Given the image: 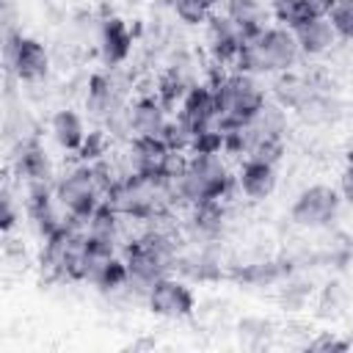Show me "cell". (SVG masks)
Listing matches in <instances>:
<instances>
[{
	"label": "cell",
	"instance_id": "cell-29",
	"mask_svg": "<svg viewBox=\"0 0 353 353\" xmlns=\"http://www.w3.org/2000/svg\"><path fill=\"white\" fill-rule=\"evenodd\" d=\"M347 108H350V113H353V102H350V105H347Z\"/></svg>",
	"mask_w": 353,
	"mask_h": 353
},
{
	"label": "cell",
	"instance_id": "cell-22",
	"mask_svg": "<svg viewBox=\"0 0 353 353\" xmlns=\"http://www.w3.org/2000/svg\"><path fill=\"white\" fill-rule=\"evenodd\" d=\"M165 6L182 25H207L221 0H165Z\"/></svg>",
	"mask_w": 353,
	"mask_h": 353
},
{
	"label": "cell",
	"instance_id": "cell-3",
	"mask_svg": "<svg viewBox=\"0 0 353 353\" xmlns=\"http://www.w3.org/2000/svg\"><path fill=\"white\" fill-rule=\"evenodd\" d=\"M210 83L215 85V97H218L223 127H234V124L251 121L256 116V110L270 99V94L262 85V80L256 74L243 72V69H223Z\"/></svg>",
	"mask_w": 353,
	"mask_h": 353
},
{
	"label": "cell",
	"instance_id": "cell-28",
	"mask_svg": "<svg viewBox=\"0 0 353 353\" xmlns=\"http://www.w3.org/2000/svg\"><path fill=\"white\" fill-rule=\"evenodd\" d=\"M342 154H345V163L353 165V132L345 138V143H342Z\"/></svg>",
	"mask_w": 353,
	"mask_h": 353
},
{
	"label": "cell",
	"instance_id": "cell-23",
	"mask_svg": "<svg viewBox=\"0 0 353 353\" xmlns=\"http://www.w3.org/2000/svg\"><path fill=\"white\" fill-rule=\"evenodd\" d=\"M270 17H273L276 25L290 28V30H295L303 22H309L303 0H270Z\"/></svg>",
	"mask_w": 353,
	"mask_h": 353
},
{
	"label": "cell",
	"instance_id": "cell-12",
	"mask_svg": "<svg viewBox=\"0 0 353 353\" xmlns=\"http://www.w3.org/2000/svg\"><path fill=\"white\" fill-rule=\"evenodd\" d=\"M132 30L121 17H102L97 25V50L105 66H121L132 52Z\"/></svg>",
	"mask_w": 353,
	"mask_h": 353
},
{
	"label": "cell",
	"instance_id": "cell-26",
	"mask_svg": "<svg viewBox=\"0 0 353 353\" xmlns=\"http://www.w3.org/2000/svg\"><path fill=\"white\" fill-rule=\"evenodd\" d=\"M336 190H339L342 201L353 207V165L345 163V168H342V174H339V185H336Z\"/></svg>",
	"mask_w": 353,
	"mask_h": 353
},
{
	"label": "cell",
	"instance_id": "cell-9",
	"mask_svg": "<svg viewBox=\"0 0 353 353\" xmlns=\"http://www.w3.org/2000/svg\"><path fill=\"white\" fill-rule=\"evenodd\" d=\"M204 30H207V52L212 58V66L234 69L240 50H243V41H245L240 28L223 11H215L210 17V22L204 25Z\"/></svg>",
	"mask_w": 353,
	"mask_h": 353
},
{
	"label": "cell",
	"instance_id": "cell-21",
	"mask_svg": "<svg viewBox=\"0 0 353 353\" xmlns=\"http://www.w3.org/2000/svg\"><path fill=\"white\" fill-rule=\"evenodd\" d=\"M347 303H350V290L345 287V281L331 279V281L323 284V290H320V295H317V317H323V320H336V317L345 314Z\"/></svg>",
	"mask_w": 353,
	"mask_h": 353
},
{
	"label": "cell",
	"instance_id": "cell-7",
	"mask_svg": "<svg viewBox=\"0 0 353 353\" xmlns=\"http://www.w3.org/2000/svg\"><path fill=\"white\" fill-rule=\"evenodd\" d=\"M6 63L19 83L33 85V83L47 80L50 66H52V55L41 39L14 30L6 36Z\"/></svg>",
	"mask_w": 353,
	"mask_h": 353
},
{
	"label": "cell",
	"instance_id": "cell-15",
	"mask_svg": "<svg viewBox=\"0 0 353 353\" xmlns=\"http://www.w3.org/2000/svg\"><path fill=\"white\" fill-rule=\"evenodd\" d=\"M292 113L303 127H328V124H336L347 113V105L334 91H314Z\"/></svg>",
	"mask_w": 353,
	"mask_h": 353
},
{
	"label": "cell",
	"instance_id": "cell-5",
	"mask_svg": "<svg viewBox=\"0 0 353 353\" xmlns=\"http://www.w3.org/2000/svg\"><path fill=\"white\" fill-rule=\"evenodd\" d=\"M130 91L132 80L127 77V72H121V66H105L94 72L85 83V116L102 127L132 102Z\"/></svg>",
	"mask_w": 353,
	"mask_h": 353
},
{
	"label": "cell",
	"instance_id": "cell-8",
	"mask_svg": "<svg viewBox=\"0 0 353 353\" xmlns=\"http://www.w3.org/2000/svg\"><path fill=\"white\" fill-rule=\"evenodd\" d=\"M146 309L160 317V320H190L196 317V309H199V301H196V292L193 287L185 281V279H176L174 273L157 279L149 290H146V298H143Z\"/></svg>",
	"mask_w": 353,
	"mask_h": 353
},
{
	"label": "cell",
	"instance_id": "cell-1",
	"mask_svg": "<svg viewBox=\"0 0 353 353\" xmlns=\"http://www.w3.org/2000/svg\"><path fill=\"white\" fill-rule=\"evenodd\" d=\"M237 190V176L223 152H193L174 182V196L193 207L204 201H226Z\"/></svg>",
	"mask_w": 353,
	"mask_h": 353
},
{
	"label": "cell",
	"instance_id": "cell-11",
	"mask_svg": "<svg viewBox=\"0 0 353 353\" xmlns=\"http://www.w3.org/2000/svg\"><path fill=\"white\" fill-rule=\"evenodd\" d=\"M237 176V193L248 201H265L279 188V165L259 160V157H243L234 168Z\"/></svg>",
	"mask_w": 353,
	"mask_h": 353
},
{
	"label": "cell",
	"instance_id": "cell-10",
	"mask_svg": "<svg viewBox=\"0 0 353 353\" xmlns=\"http://www.w3.org/2000/svg\"><path fill=\"white\" fill-rule=\"evenodd\" d=\"M176 116L185 119L196 132L223 124V121H221L218 97H215V85H212V83H193V85L188 88L185 99L179 102Z\"/></svg>",
	"mask_w": 353,
	"mask_h": 353
},
{
	"label": "cell",
	"instance_id": "cell-17",
	"mask_svg": "<svg viewBox=\"0 0 353 353\" xmlns=\"http://www.w3.org/2000/svg\"><path fill=\"white\" fill-rule=\"evenodd\" d=\"M221 11L240 28V33L245 39L265 30L273 19L270 3H265V0H221Z\"/></svg>",
	"mask_w": 353,
	"mask_h": 353
},
{
	"label": "cell",
	"instance_id": "cell-25",
	"mask_svg": "<svg viewBox=\"0 0 353 353\" xmlns=\"http://www.w3.org/2000/svg\"><path fill=\"white\" fill-rule=\"evenodd\" d=\"M306 347H309V350H347V347H353V345H350V339L334 336L331 331H320L314 339L306 342Z\"/></svg>",
	"mask_w": 353,
	"mask_h": 353
},
{
	"label": "cell",
	"instance_id": "cell-20",
	"mask_svg": "<svg viewBox=\"0 0 353 353\" xmlns=\"http://www.w3.org/2000/svg\"><path fill=\"white\" fill-rule=\"evenodd\" d=\"M234 336L243 347L248 350H259L265 345H270V339L276 336V325L273 320L268 317H259V314H245L234 323Z\"/></svg>",
	"mask_w": 353,
	"mask_h": 353
},
{
	"label": "cell",
	"instance_id": "cell-13",
	"mask_svg": "<svg viewBox=\"0 0 353 353\" xmlns=\"http://www.w3.org/2000/svg\"><path fill=\"white\" fill-rule=\"evenodd\" d=\"M171 121V110L152 94H138L130 102V124L132 138H163L165 127Z\"/></svg>",
	"mask_w": 353,
	"mask_h": 353
},
{
	"label": "cell",
	"instance_id": "cell-6",
	"mask_svg": "<svg viewBox=\"0 0 353 353\" xmlns=\"http://www.w3.org/2000/svg\"><path fill=\"white\" fill-rule=\"evenodd\" d=\"M342 204L345 201L334 185L325 182L306 185L290 204V223L298 232H325L339 218Z\"/></svg>",
	"mask_w": 353,
	"mask_h": 353
},
{
	"label": "cell",
	"instance_id": "cell-2",
	"mask_svg": "<svg viewBox=\"0 0 353 353\" xmlns=\"http://www.w3.org/2000/svg\"><path fill=\"white\" fill-rule=\"evenodd\" d=\"M298 61H301V50H298L295 33L281 25H268L265 30L243 41L234 69H243L256 77H273L295 69Z\"/></svg>",
	"mask_w": 353,
	"mask_h": 353
},
{
	"label": "cell",
	"instance_id": "cell-27",
	"mask_svg": "<svg viewBox=\"0 0 353 353\" xmlns=\"http://www.w3.org/2000/svg\"><path fill=\"white\" fill-rule=\"evenodd\" d=\"M303 8H306V14H309V19L328 17L331 8H334V0H303Z\"/></svg>",
	"mask_w": 353,
	"mask_h": 353
},
{
	"label": "cell",
	"instance_id": "cell-14",
	"mask_svg": "<svg viewBox=\"0 0 353 353\" xmlns=\"http://www.w3.org/2000/svg\"><path fill=\"white\" fill-rule=\"evenodd\" d=\"M14 168H17V176L25 182V188H30V185H55L50 154H47V149L41 146L39 138L17 143Z\"/></svg>",
	"mask_w": 353,
	"mask_h": 353
},
{
	"label": "cell",
	"instance_id": "cell-16",
	"mask_svg": "<svg viewBox=\"0 0 353 353\" xmlns=\"http://www.w3.org/2000/svg\"><path fill=\"white\" fill-rule=\"evenodd\" d=\"M292 33H295L301 58H323V55H328L339 44V36H336V30H334L328 17L309 19L303 25H298Z\"/></svg>",
	"mask_w": 353,
	"mask_h": 353
},
{
	"label": "cell",
	"instance_id": "cell-18",
	"mask_svg": "<svg viewBox=\"0 0 353 353\" xmlns=\"http://www.w3.org/2000/svg\"><path fill=\"white\" fill-rule=\"evenodd\" d=\"M50 135H52V141H55L63 152H80V146H83L85 138H88L85 119H83L74 108L63 105V108H58V110L50 116Z\"/></svg>",
	"mask_w": 353,
	"mask_h": 353
},
{
	"label": "cell",
	"instance_id": "cell-4",
	"mask_svg": "<svg viewBox=\"0 0 353 353\" xmlns=\"http://www.w3.org/2000/svg\"><path fill=\"white\" fill-rule=\"evenodd\" d=\"M52 190H55V199L63 207V212L74 223H83V226L108 196V185L94 163H80V165L69 168L66 174L55 176Z\"/></svg>",
	"mask_w": 353,
	"mask_h": 353
},
{
	"label": "cell",
	"instance_id": "cell-19",
	"mask_svg": "<svg viewBox=\"0 0 353 353\" xmlns=\"http://www.w3.org/2000/svg\"><path fill=\"white\" fill-rule=\"evenodd\" d=\"M317 88H314V83H312V77L309 74H301V72H295V69H290V72H281V74H273V83H270V99L273 102H279L281 108H287L290 113L303 102V99H309L312 94H314Z\"/></svg>",
	"mask_w": 353,
	"mask_h": 353
},
{
	"label": "cell",
	"instance_id": "cell-24",
	"mask_svg": "<svg viewBox=\"0 0 353 353\" xmlns=\"http://www.w3.org/2000/svg\"><path fill=\"white\" fill-rule=\"evenodd\" d=\"M328 19H331L339 41H353V0H334Z\"/></svg>",
	"mask_w": 353,
	"mask_h": 353
}]
</instances>
